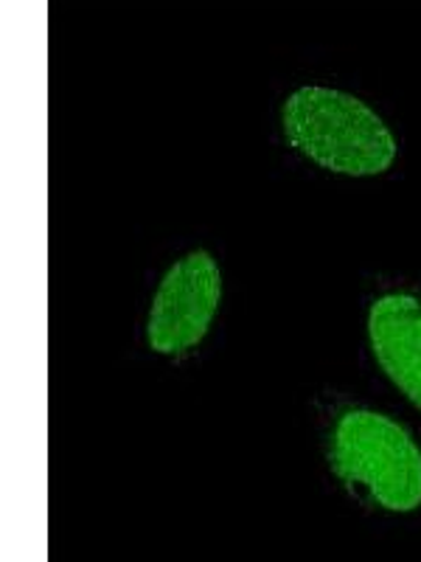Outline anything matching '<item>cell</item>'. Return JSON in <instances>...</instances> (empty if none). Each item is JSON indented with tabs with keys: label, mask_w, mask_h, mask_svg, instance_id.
I'll list each match as a JSON object with an SVG mask.
<instances>
[{
	"label": "cell",
	"mask_w": 421,
	"mask_h": 562,
	"mask_svg": "<svg viewBox=\"0 0 421 562\" xmlns=\"http://www.w3.org/2000/svg\"><path fill=\"white\" fill-rule=\"evenodd\" d=\"M281 127L304 158L351 178H374L396 164L399 144L383 115L338 88H298L281 108Z\"/></svg>",
	"instance_id": "obj_1"
},
{
	"label": "cell",
	"mask_w": 421,
	"mask_h": 562,
	"mask_svg": "<svg viewBox=\"0 0 421 562\" xmlns=\"http://www.w3.org/2000/svg\"><path fill=\"white\" fill-rule=\"evenodd\" d=\"M329 467L379 509L405 515L421 506V448L390 416L371 408L345 411L329 436Z\"/></svg>",
	"instance_id": "obj_2"
},
{
	"label": "cell",
	"mask_w": 421,
	"mask_h": 562,
	"mask_svg": "<svg viewBox=\"0 0 421 562\" xmlns=\"http://www.w3.org/2000/svg\"><path fill=\"white\" fill-rule=\"evenodd\" d=\"M223 304V270L208 250H192L163 273L147 318V344L158 355H185L210 333Z\"/></svg>",
	"instance_id": "obj_3"
},
{
	"label": "cell",
	"mask_w": 421,
	"mask_h": 562,
	"mask_svg": "<svg viewBox=\"0 0 421 562\" xmlns=\"http://www.w3.org/2000/svg\"><path fill=\"white\" fill-rule=\"evenodd\" d=\"M368 340L379 369L421 411V299L385 293L371 304Z\"/></svg>",
	"instance_id": "obj_4"
}]
</instances>
